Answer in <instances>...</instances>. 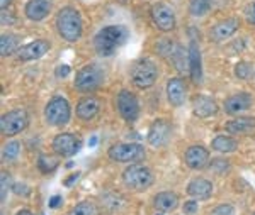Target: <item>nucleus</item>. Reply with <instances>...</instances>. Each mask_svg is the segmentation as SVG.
<instances>
[{"instance_id":"nucleus-1","label":"nucleus","mask_w":255,"mask_h":215,"mask_svg":"<svg viewBox=\"0 0 255 215\" xmlns=\"http://www.w3.org/2000/svg\"><path fill=\"white\" fill-rule=\"evenodd\" d=\"M129 38V32L126 27L123 26H108L96 34L94 38V48H96L99 56L108 58L118 51L119 46L126 43V39Z\"/></svg>"},{"instance_id":"nucleus-2","label":"nucleus","mask_w":255,"mask_h":215,"mask_svg":"<svg viewBox=\"0 0 255 215\" xmlns=\"http://www.w3.org/2000/svg\"><path fill=\"white\" fill-rule=\"evenodd\" d=\"M58 34L68 43H75L82 36V17L79 10L73 7H63L56 15Z\"/></svg>"},{"instance_id":"nucleus-3","label":"nucleus","mask_w":255,"mask_h":215,"mask_svg":"<svg viewBox=\"0 0 255 215\" xmlns=\"http://www.w3.org/2000/svg\"><path fill=\"white\" fill-rule=\"evenodd\" d=\"M123 181L128 188L134 190V192H143L153 185V173L143 164H129L123 171Z\"/></svg>"},{"instance_id":"nucleus-4","label":"nucleus","mask_w":255,"mask_h":215,"mask_svg":"<svg viewBox=\"0 0 255 215\" xmlns=\"http://www.w3.org/2000/svg\"><path fill=\"white\" fill-rule=\"evenodd\" d=\"M104 70L97 65L84 66L75 76V88L82 93H90L104 83Z\"/></svg>"},{"instance_id":"nucleus-5","label":"nucleus","mask_w":255,"mask_h":215,"mask_svg":"<svg viewBox=\"0 0 255 215\" xmlns=\"http://www.w3.org/2000/svg\"><path fill=\"white\" fill-rule=\"evenodd\" d=\"M108 156L116 163H133L145 158V149L136 143H119L109 147Z\"/></svg>"},{"instance_id":"nucleus-6","label":"nucleus","mask_w":255,"mask_h":215,"mask_svg":"<svg viewBox=\"0 0 255 215\" xmlns=\"http://www.w3.org/2000/svg\"><path fill=\"white\" fill-rule=\"evenodd\" d=\"M158 72L157 66L153 65V61L150 60H141L131 70V81L134 83V86L138 88H150L151 85L157 81Z\"/></svg>"},{"instance_id":"nucleus-7","label":"nucleus","mask_w":255,"mask_h":215,"mask_svg":"<svg viewBox=\"0 0 255 215\" xmlns=\"http://www.w3.org/2000/svg\"><path fill=\"white\" fill-rule=\"evenodd\" d=\"M70 105L63 97H55L44 109V119L49 126H65L70 121Z\"/></svg>"},{"instance_id":"nucleus-8","label":"nucleus","mask_w":255,"mask_h":215,"mask_svg":"<svg viewBox=\"0 0 255 215\" xmlns=\"http://www.w3.org/2000/svg\"><path fill=\"white\" fill-rule=\"evenodd\" d=\"M27 124H29V117H27L26 110H10L0 119V131L3 136H15L26 129Z\"/></svg>"},{"instance_id":"nucleus-9","label":"nucleus","mask_w":255,"mask_h":215,"mask_svg":"<svg viewBox=\"0 0 255 215\" xmlns=\"http://www.w3.org/2000/svg\"><path fill=\"white\" fill-rule=\"evenodd\" d=\"M118 110L121 114V117L128 122H134L139 115V103L134 97V93H131L129 90H121L116 98Z\"/></svg>"},{"instance_id":"nucleus-10","label":"nucleus","mask_w":255,"mask_h":215,"mask_svg":"<svg viewBox=\"0 0 255 215\" xmlns=\"http://www.w3.org/2000/svg\"><path fill=\"white\" fill-rule=\"evenodd\" d=\"M51 147L55 149L56 154L70 158V156L77 154L82 147V141L77 138L75 134H70V132H61V134L55 136L51 143Z\"/></svg>"},{"instance_id":"nucleus-11","label":"nucleus","mask_w":255,"mask_h":215,"mask_svg":"<svg viewBox=\"0 0 255 215\" xmlns=\"http://www.w3.org/2000/svg\"><path fill=\"white\" fill-rule=\"evenodd\" d=\"M170 132H172V127L170 124L167 121H162V119H158V121H155L153 124L150 126V131H148V144L153 147H162L165 146L168 143V139H170Z\"/></svg>"},{"instance_id":"nucleus-12","label":"nucleus","mask_w":255,"mask_h":215,"mask_svg":"<svg viewBox=\"0 0 255 215\" xmlns=\"http://www.w3.org/2000/svg\"><path fill=\"white\" fill-rule=\"evenodd\" d=\"M151 19H153L155 26L163 32L172 31L175 27V14L165 3H158L151 9Z\"/></svg>"},{"instance_id":"nucleus-13","label":"nucleus","mask_w":255,"mask_h":215,"mask_svg":"<svg viewBox=\"0 0 255 215\" xmlns=\"http://www.w3.org/2000/svg\"><path fill=\"white\" fill-rule=\"evenodd\" d=\"M49 48H51V44H49L46 39H38V41H32V43L26 44V46L19 48L17 56H19V60H22V61L39 60V58H43L49 51Z\"/></svg>"},{"instance_id":"nucleus-14","label":"nucleus","mask_w":255,"mask_h":215,"mask_svg":"<svg viewBox=\"0 0 255 215\" xmlns=\"http://www.w3.org/2000/svg\"><path fill=\"white\" fill-rule=\"evenodd\" d=\"M238 27H240V20L238 19H235V17L225 19V20H221V22H218L216 26L211 29L209 38L213 41H216V43H220V41L232 38V36L238 31Z\"/></svg>"},{"instance_id":"nucleus-15","label":"nucleus","mask_w":255,"mask_h":215,"mask_svg":"<svg viewBox=\"0 0 255 215\" xmlns=\"http://www.w3.org/2000/svg\"><path fill=\"white\" fill-rule=\"evenodd\" d=\"M184 161L191 169H203L209 163V151L203 146H191L184 154Z\"/></svg>"},{"instance_id":"nucleus-16","label":"nucleus","mask_w":255,"mask_h":215,"mask_svg":"<svg viewBox=\"0 0 255 215\" xmlns=\"http://www.w3.org/2000/svg\"><path fill=\"white\" fill-rule=\"evenodd\" d=\"M51 3H53V0H29V2L26 3L24 12H26V15L29 20L39 22V20H43L49 14Z\"/></svg>"},{"instance_id":"nucleus-17","label":"nucleus","mask_w":255,"mask_h":215,"mask_svg":"<svg viewBox=\"0 0 255 215\" xmlns=\"http://www.w3.org/2000/svg\"><path fill=\"white\" fill-rule=\"evenodd\" d=\"M99 110H101V102L94 97H85L77 103V117L85 122L92 121L99 114Z\"/></svg>"},{"instance_id":"nucleus-18","label":"nucleus","mask_w":255,"mask_h":215,"mask_svg":"<svg viewBox=\"0 0 255 215\" xmlns=\"http://www.w3.org/2000/svg\"><path fill=\"white\" fill-rule=\"evenodd\" d=\"M167 98L174 107H180L186 100V85L180 78H170L167 83Z\"/></svg>"},{"instance_id":"nucleus-19","label":"nucleus","mask_w":255,"mask_h":215,"mask_svg":"<svg viewBox=\"0 0 255 215\" xmlns=\"http://www.w3.org/2000/svg\"><path fill=\"white\" fill-rule=\"evenodd\" d=\"M250 105H252V97H250L249 93L242 92V93L232 95L230 98H226L225 110H226V114H230V115H237L247 110Z\"/></svg>"},{"instance_id":"nucleus-20","label":"nucleus","mask_w":255,"mask_h":215,"mask_svg":"<svg viewBox=\"0 0 255 215\" xmlns=\"http://www.w3.org/2000/svg\"><path fill=\"white\" fill-rule=\"evenodd\" d=\"M226 131L235 136H247L255 132V117H238L226 124Z\"/></svg>"},{"instance_id":"nucleus-21","label":"nucleus","mask_w":255,"mask_h":215,"mask_svg":"<svg viewBox=\"0 0 255 215\" xmlns=\"http://www.w3.org/2000/svg\"><path fill=\"white\" fill-rule=\"evenodd\" d=\"M189 72L194 83H201L203 80V68H201V53L196 41H192L189 46Z\"/></svg>"},{"instance_id":"nucleus-22","label":"nucleus","mask_w":255,"mask_h":215,"mask_svg":"<svg viewBox=\"0 0 255 215\" xmlns=\"http://www.w3.org/2000/svg\"><path fill=\"white\" fill-rule=\"evenodd\" d=\"M192 109H194L196 115L206 119L218 112V103L213 98L206 97V95H197L194 102H192Z\"/></svg>"},{"instance_id":"nucleus-23","label":"nucleus","mask_w":255,"mask_h":215,"mask_svg":"<svg viewBox=\"0 0 255 215\" xmlns=\"http://www.w3.org/2000/svg\"><path fill=\"white\" fill-rule=\"evenodd\" d=\"M187 193L196 200H204V198H209L213 193V183L204 178H196L191 183L187 185Z\"/></svg>"},{"instance_id":"nucleus-24","label":"nucleus","mask_w":255,"mask_h":215,"mask_svg":"<svg viewBox=\"0 0 255 215\" xmlns=\"http://www.w3.org/2000/svg\"><path fill=\"white\" fill-rule=\"evenodd\" d=\"M153 204L160 212H172L179 205V197L172 192H162L153 198Z\"/></svg>"},{"instance_id":"nucleus-25","label":"nucleus","mask_w":255,"mask_h":215,"mask_svg":"<svg viewBox=\"0 0 255 215\" xmlns=\"http://www.w3.org/2000/svg\"><path fill=\"white\" fill-rule=\"evenodd\" d=\"M211 147L218 152H233L237 151L238 144L235 139L232 138H226V136H216L211 143Z\"/></svg>"},{"instance_id":"nucleus-26","label":"nucleus","mask_w":255,"mask_h":215,"mask_svg":"<svg viewBox=\"0 0 255 215\" xmlns=\"http://www.w3.org/2000/svg\"><path fill=\"white\" fill-rule=\"evenodd\" d=\"M17 51V36L14 34H3L0 38V55L9 56Z\"/></svg>"},{"instance_id":"nucleus-27","label":"nucleus","mask_w":255,"mask_h":215,"mask_svg":"<svg viewBox=\"0 0 255 215\" xmlns=\"http://www.w3.org/2000/svg\"><path fill=\"white\" fill-rule=\"evenodd\" d=\"M170 58H172V63L177 66L179 72H184L189 66V51H184L182 46H177Z\"/></svg>"},{"instance_id":"nucleus-28","label":"nucleus","mask_w":255,"mask_h":215,"mask_svg":"<svg viewBox=\"0 0 255 215\" xmlns=\"http://www.w3.org/2000/svg\"><path fill=\"white\" fill-rule=\"evenodd\" d=\"M209 7H211V0H192L191 5H189V12L194 17H203V15L208 14Z\"/></svg>"},{"instance_id":"nucleus-29","label":"nucleus","mask_w":255,"mask_h":215,"mask_svg":"<svg viewBox=\"0 0 255 215\" xmlns=\"http://www.w3.org/2000/svg\"><path fill=\"white\" fill-rule=\"evenodd\" d=\"M68 215H99V210L92 202H80L70 210Z\"/></svg>"},{"instance_id":"nucleus-30","label":"nucleus","mask_w":255,"mask_h":215,"mask_svg":"<svg viewBox=\"0 0 255 215\" xmlns=\"http://www.w3.org/2000/svg\"><path fill=\"white\" fill-rule=\"evenodd\" d=\"M19 152H20V143H17V141H10V143H7L2 149L3 159H7V161L15 159L19 156Z\"/></svg>"},{"instance_id":"nucleus-31","label":"nucleus","mask_w":255,"mask_h":215,"mask_svg":"<svg viewBox=\"0 0 255 215\" xmlns=\"http://www.w3.org/2000/svg\"><path fill=\"white\" fill-rule=\"evenodd\" d=\"M56 166H58V161H56V158H51V156H39L38 168L43 173H51Z\"/></svg>"},{"instance_id":"nucleus-32","label":"nucleus","mask_w":255,"mask_h":215,"mask_svg":"<svg viewBox=\"0 0 255 215\" xmlns=\"http://www.w3.org/2000/svg\"><path fill=\"white\" fill-rule=\"evenodd\" d=\"M235 75L237 78H240V80L250 78V75H252V65L247 63V61H240V63L235 66Z\"/></svg>"},{"instance_id":"nucleus-33","label":"nucleus","mask_w":255,"mask_h":215,"mask_svg":"<svg viewBox=\"0 0 255 215\" xmlns=\"http://www.w3.org/2000/svg\"><path fill=\"white\" fill-rule=\"evenodd\" d=\"M0 185H2V195H0V198H2V202H5L7 192L10 190V175H9V173L2 171V178H0Z\"/></svg>"},{"instance_id":"nucleus-34","label":"nucleus","mask_w":255,"mask_h":215,"mask_svg":"<svg viewBox=\"0 0 255 215\" xmlns=\"http://www.w3.org/2000/svg\"><path fill=\"white\" fill-rule=\"evenodd\" d=\"M211 169H213V171H216V173H225L226 169H228V161L221 159V158L213 159L211 161Z\"/></svg>"},{"instance_id":"nucleus-35","label":"nucleus","mask_w":255,"mask_h":215,"mask_svg":"<svg viewBox=\"0 0 255 215\" xmlns=\"http://www.w3.org/2000/svg\"><path fill=\"white\" fill-rule=\"evenodd\" d=\"M211 215H235V209L228 204H223V205L216 207V209L211 212Z\"/></svg>"},{"instance_id":"nucleus-36","label":"nucleus","mask_w":255,"mask_h":215,"mask_svg":"<svg viewBox=\"0 0 255 215\" xmlns=\"http://www.w3.org/2000/svg\"><path fill=\"white\" fill-rule=\"evenodd\" d=\"M197 209H199V205H197L196 200H189L184 204V214L186 215H194L197 212Z\"/></svg>"},{"instance_id":"nucleus-37","label":"nucleus","mask_w":255,"mask_h":215,"mask_svg":"<svg viewBox=\"0 0 255 215\" xmlns=\"http://www.w3.org/2000/svg\"><path fill=\"white\" fill-rule=\"evenodd\" d=\"M12 190H14V193L15 195H29V187H26V185H14V187H12Z\"/></svg>"},{"instance_id":"nucleus-38","label":"nucleus","mask_w":255,"mask_h":215,"mask_svg":"<svg viewBox=\"0 0 255 215\" xmlns=\"http://www.w3.org/2000/svg\"><path fill=\"white\" fill-rule=\"evenodd\" d=\"M68 73H70V66L61 65V66H58V68H56L55 75L58 76V78H65V76H68Z\"/></svg>"},{"instance_id":"nucleus-39","label":"nucleus","mask_w":255,"mask_h":215,"mask_svg":"<svg viewBox=\"0 0 255 215\" xmlns=\"http://www.w3.org/2000/svg\"><path fill=\"white\" fill-rule=\"evenodd\" d=\"M247 19H249L250 24H255V3L247 9Z\"/></svg>"},{"instance_id":"nucleus-40","label":"nucleus","mask_w":255,"mask_h":215,"mask_svg":"<svg viewBox=\"0 0 255 215\" xmlns=\"http://www.w3.org/2000/svg\"><path fill=\"white\" fill-rule=\"evenodd\" d=\"M61 204V195H55V197H51V200H49V207L51 209H56Z\"/></svg>"},{"instance_id":"nucleus-41","label":"nucleus","mask_w":255,"mask_h":215,"mask_svg":"<svg viewBox=\"0 0 255 215\" xmlns=\"http://www.w3.org/2000/svg\"><path fill=\"white\" fill-rule=\"evenodd\" d=\"M79 176H80V173H75V175H72V176L68 178L67 181H65V185H67V187H70V185H72L73 181H77V180H79Z\"/></svg>"},{"instance_id":"nucleus-42","label":"nucleus","mask_w":255,"mask_h":215,"mask_svg":"<svg viewBox=\"0 0 255 215\" xmlns=\"http://www.w3.org/2000/svg\"><path fill=\"white\" fill-rule=\"evenodd\" d=\"M10 2L12 0H0V7H2V10H5L7 7L10 5Z\"/></svg>"},{"instance_id":"nucleus-43","label":"nucleus","mask_w":255,"mask_h":215,"mask_svg":"<svg viewBox=\"0 0 255 215\" xmlns=\"http://www.w3.org/2000/svg\"><path fill=\"white\" fill-rule=\"evenodd\" d=\"M96 144H97V138L94 136V138H90V141H89V146H90V147H94Z\"/></svg>"},{"instance_id":"nucleus-44","label":"nucleus","mask_w":255,"mask_h":215,"mask_svg":"<svg viewBox=\"0 0 255 215\" xmlns=\"http://www.w3.org/2000/svg\"><path fill=\"white\" fill-rule=\"evenodd\" d=\"M15 215H34V214L29 212V210H20V212H17Z\"/></svg>"},{"instance_id":"nucleus-45","label":"nucleus","mask_w":255,"mask_h":215,"mask_svg":"<svg viewBox=\"0 0 255 215\" xmlns=\"http://www.w3.org/2000/svg\"><path fill=\"white\" fill-rule=\"evenodd\" d=\"M157 215H162V214H157Z\"/></svg>"},{"instance_id":"nucleus-46","label":"nucleus","mask_w":255,"mask_h":215,"mask_svg":"<svg viewBox=\"0 0 255 215\" xmlns=\"http://www.w3.org/2000/svg\"><path fill=\"white\" fill-rule=\"evenodd\" d=\"M252 215H255V212H254V214H252Z\"/></svg>"}]
</instances>
